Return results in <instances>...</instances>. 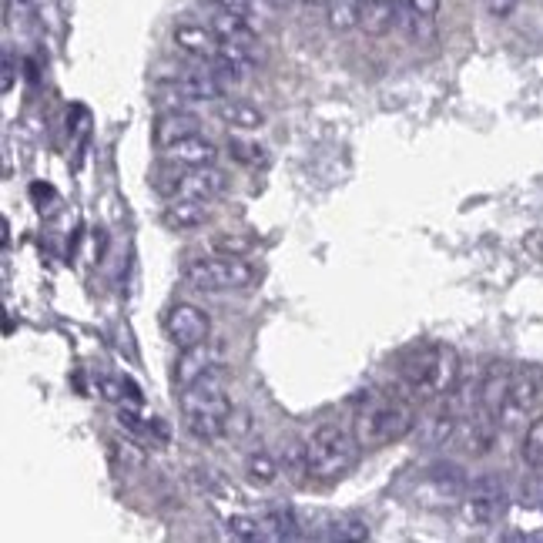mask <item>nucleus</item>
Masks as SVG:
<instances>
[{"label": "nucleus", "mask_w": 543, "mask_h": 543, "mask_svg": "<svg viewBox=\"0 0 543 543\" xmlns=\"http://www.w3.org/2000/svg\"><path fill=\"white\" fill-rule=\"evenodd\" d=\"M399 379L423 403L446 399L460 383V356L446 342H423L399 356Z\"/></svg>", "instance_id": "obj_1"}, {"label": "nucleus", "mask_w": 543, "mask_h": 543, "mask_svg": "<svg viewBox=\"0 0 543 543\" xmlns=\"http://www.w3.org/2000/svg\"><path fill=\"white\" fill-rule=\"evenodd\" d=\"M181 416H185L188 433L198 440H218L225 436L228 416H232V399H228L225 376L212 369L198 383L181 389Z\"/></svg>", "instance_id": "obj_2"}, {"label": "nucleus", "mask_w": 543, "mask_h": 543, "mask_svg": "<svg viewBox=\"0 0 543 543\" xmlns=\"http://www.w3.org/2000/svg\"><path fill=\"white\" fill-rule=\"evenodd\" d=\"M359 453L362 443L356 440V433H346L339 423H322L309 436V476L322 483L342 480L359 463Z\"/></svg>", "instance_id": "obj_3"}, {"label": "nucleus", "mask_w": 543, "mask_h": 543, "mask_svg": "<svg viewBox=\"0 0 543 543\" xmlns=\"http://www.w3.org/2000/svg\"><path fill=\"white\" fill-rule=\"evenodd\" d=\"M416 430L413 409L399 399H376L356 416V440L362 450H376V446H389L406 440Z\"/></svg>", "instance_id": "obj_4"}, {"label": "nucleus", "mask_w": 543, "mask_h": 543, "mask_svg": "<svg viewBox=\"0 0 543 543\" xmlns=\"http://www.w3.org/2000/svg\"><path fill=\"white\" fill-rule=\"evenodd\" d=\"M185 282L192 285L195 292H242L255 282V269L242 259H198L185 269Z\"/></svg>", "instance_id": "obj_5"}, {"label": "nucleus", "mask_w": 543, "mask_h": 543, "mask_svg": "<svg viewBox=\"0 0 543 543\" xmlns=\"http://www.w3.org/2000/svg\"><path fill=\"white\" fill-rule=\"evenodd\" d=\"M158 101L171 104V108H185V104H198V101H218L222 98V81L215 78V71L205 68L202 71H185V74H171V78H161L155 84Z\"/></svg>", "instance_id": "obj_6"}, {"label": "nucleus", "mask_w": 543, "mask_h": 543, "mask_svg": "<svg viewBox=\"0 0 543 543\" xmlns=\"http://www.w3.org/2000/svg\"><path fill=\"white\" fill-rule=\"evenodd\" d=\"M507 513V487L500 483V476L483 473L470 480V490L463 497V517L473 527H493Z\"/></svg>", "instance_id": "obj_7"}, {"label": "nucleus", "mask_w": 543, "mask_h": 543, "mask_svg": "<svg viewBox=\"0 0 543 543\" xmlns=\"http://www.w3.org/2000/svg\"><path fill=\"white\" fill-rule=\"evenodd\" d=\"M165 332L175 349H192L208 342V336H212V319H208L205 309L192 306V302H178V306L168 309Z\"/></svg>", "instance_id": "obj_8"}, {"label": "nucleus", "mask_w": 543, "mask_h": 543, "mask_svg": "<svg viewBox=\"0 0 543 543\" xmlns=\"http://www.w3.org/2000/svg\"><path fill=\"white\" fill-rule=\"evenodd\" d=\"M497 433H500V419L487 413L483 406H476L466 416H460L453 443L470 456H487L493 450V443H497Z\"/></svg>", "instance_id": "obj_9"}, {"label": "nucleus", "mask_w": 543, "mask_h": 543, "mask_svg": "<svg viewBox=\"0 0 543 543\" xmlns=\"http://www.w3.org/2000/svg\"><path fill=\"white\" fill-rule=\"evenodd\" d=\"M466 490H470V480H466L463 466L456 463H433L430 470L423 476V487H419V503H430L436 500L443 507V503H463Z\"/></svg>", "instance_id": "obj_10"}, {"label": "nucleus", "mask_w": 543, "mask_h": 543, "mask_svg": "<svg viewBox=\"0 0 543 543\" xmlns=\"http://www.w3.org/2000/svg\"><path fill=\"white\" fill-rule=\"evenodd\" d=\"M543 393V369L527 362V366H517L513 369V379H510V399L500 413V423L503 426H517L527 409L537 403Z\"/></svg>", "instance_id": "obj_11"}, {"label": "nucleus", "mask_w": 543, "mask_h": 543, "mask_svg": "<svg viewBox=\"0 0 543 543\" xmlns=\"http://www.w3.org/2000/svg\"><path fill=\"white\" fill-rule=\"evenodd\" d=\"M171 41L181 54L195 57V61L202 64H212L218 54H222V37L212 31V24H175V31H171Z\"/></svg>", "instance_id": "obj_12"}, {"label": "nucleus", "mask_w": 543, "mask_h": 543, "mask_svg": "<svg viewBox=\"0 0 543 543\" xmlns=\"http://www.w3.org/2000/svg\"><path fill=\"white\" fill-rule=\"evenodd\" d=\"M208 24H212V31L222 37V44L245 47V51L259 54V34H255V27L249 24V17L245 14H235V11H228V7L212 4Z\"/></svg>", "instance_id": "obj_13"}, {"label": "nucleus", "mask_w": 543, "mask_h": 543, "mask_svg": "<svg viewBox=\"0 0 543 543\" xmlns=\"http://www.w3.org/2000/svg\"><path fill=\"white\" fill-rule=\"evenodd\" d=\"M192 135H202V118L192 111H181V108H168L155 121V128H151V141H155L158 151H168L171 145H178V141H185Z\"/></svg>", "instance_id": "obj_14"}, {"label": "nucleus", "mask_w": 543, "mask_h": 543, "mask_svg": "<svg viewBox=\"0 0 543 543\" xmlns=\"http://www.w3.org/2000/svg\"><path fill=\"white\" fill-rule=\"evenodd\" d=\"M456 423H460V416H456L453 409L446 406V399H443V406H436L433 413H426L423 419H419L413 433H416V440H419L423 450H440V446L453 443Z\"/></svg>", "instance_id": "obj_15"}, {"label": "nucleus", "mask_w": 543, "mask_h": 543, "mask_svg": "<svg viewBox=\"0 0 543 543\" xmlns=\"http://www.w3.org/2000/svg\"><path fill=\"white\" fill-rule=\"evenodd\" d=\"M510 379H513V366H507V362H490L487 373L480 379V406L497 419L510 399Z\"/></svg>", "instance_id": "obj_16"}, {"label": "nucleus", "mask_w": 543, "mask_h": 543, "mask_svg": "<svg viewBox=\"0 0 543 543\" xmlns=\"http://www.w3.org/2000/svg\"><path fill=\"white\" fill-rule=\"evenodd\" d=\"M228 188V178L222 168L215 165H202V168H188L185 185H181L178 198H198V202H212Z\"/></svg>", "instance_id": "obj_17"}, {"label": "nucleus", "mask_w": 543, "mask_h": 543, "mask_svg": "<svg viewBox=\"0 0 543 543\" xmlns=\"http://www.w3.org/2000/svg\"><path fill=\"white\" fill-rule=\"evenodd\" d=\"M215 118L222 121L225 128L242 131V135H252V131H262V128H265V114L255 108L252 101H238V98L218 101Z\"/></svg>", "instance_id": "obj_18"}, {"label": "nucleus", "mask_w": 543, "mask_h": 543, "mask_svg": "<svg viewBox=\"0 0 543 543\" xmlns=\"http://www.w3.org/2000/svg\"><path fill=\"white\" fill-rule=\"evenodd\" d=\"M215 369V352L208 342L192 349H178V362H175V383L181 389H188L192 383H198L202 376H208Z\"/></svg>", "instance_id": "obj_19"}, {"label": "nucleus", "mask_w": 543, "mask_h": 543, "mask_svg": "<svg viewBox=\"0 0 543 543\" xmlns=\"http://www.w3.org/2000/svg\"><path fill=\"white\" fill-rule=\"evenodd\" d=\"M171 232H195L208 222V202H198V198H175L165 215H161Z\"/></svg>", "instance_id": "obj_20"}, {"label": "nucleus", "mask_w": 543, "mask_h": 543, "mask_svg": "<svg viewBox=\"0 0 543 543\" xmlns=\"http://www.w3.org/2000/svg\"><path fill=\"white\" fill-rule=\"evenodd\" d=\"M359 27L369 37H383L396 27V0H359Z\"/></svg>", "instance_id": "obj_21"}, {"label": "nucleus", "mask_w": 543, "mask_h": 543, "mask_svg": "<svg viewBox=\"0 0 543 543\" xmlns=\"http://www.w3.org/2000/svg\"><path fill=\"white\" fill-rule=\"evenodd\" d=\"M165 155L185 168H202V165H215L218 148H215V141H208L202 135H192V138L178 141V145H171Z\"/></svg>", "instance_id": "obj_22"}, {"label": "nucleus", "mask_w": 543, "mask_h": 543, "mask_svg": "<svg viewBox=\"0 0 543 543\" xmlns=\"http://www.w3.org/2000/svg\"><path fill=\"white\" fill-rule=\"evenodd\" d=\"M396 27L413 44H433L436 41V17H426L413 11L406 0H396Z\"/></svg>", "instance_id": "obj_23"}, {"label": "nucleus", "mask_w": 543, "mask_h": 543, "mask_svg": "<svg viewBox=\"0 0 543 543\" xmlns=\"http://www.w3.org/2000/svg\"><path fill=\"white\" fill-rule=\"evenodd\" d=\"M279 473H282V466L272 460V453H265V450H255L245 456V480L252 483V487H272L275 480H279Z\"/></svg>", "instance_id": "obj_24"}, {"label": "nucleus", "mask_w": 543, "mask_h": 543, "mask_svg": "<svg viewBox=\"0 0 543 543\" xmlns=\"http://www.w3.org/2000/svg\"><path fill=\"white\" fill-rule=\"evenodd\" d=\"M185 175H188V168L168 158L165 165H158L155 171H151V188H155L158 195H165V198H178L181 185H185Z\"/></svg>", "instance_id": "obj_25"}, {"label": "nucleus", "mask_w": 543, "mask_h": 543, "mask_svg": "<svg viewBox=\"0 0 543 543\" xmlns=\"http://www.w3.org/2000/svg\"><path fill=\"white\" fill-rule=\"evenodd\" d=\"M255 249V238L249 232H215L212 235V252L228 255V259H245Z\"/></svg>", "instance_id": "obj_26"}, {"label": "nucleus", "mask_w": 543, "mask_h": 543, "mask_svg": "<svg viewBox=\"0 0 543 543\" xmlns=\"http://www.w3.org/2000/svg\"><path fill=\"white\" fill-rule=\"evenodd\" d=\"M326 21L339 34L359 27V0H326Z\"/></svg>", "instance_id": "obj_27"}, {"label": "nucleus", "mask_w": 543, "mask_h": 543, "mask_svg": "<svg viewBox=\"0 0 543 543\" xmlns=\"http://www.w3.org/2000/svg\"><path fill=\"white\" fill-rule=\"evenodd\" d=\"M279 466L292 476V480H302V476H309V443L285 440V443H282V460H279Z\"/></svg>", "instance_id": "obj_28"}, {"label": "nucleus", "mask_w": 543, "mask_h": 543, "mask_svg": "<svg viewBox=\"0 0 543 543\" xmlns=\"http://www.w3.org/2000/svg\"><path fill=\"white\" fill-rule=\"evenodd\" d=\"M228 155L235 161H242V165H265V161H269L265 145H259V141H252V138H242V131L228 135Z\"/></svg>", "instance_id": "obj_29"}, {"label": "nucleus", "mask_w": 543, "mask_h": 543, "mask_svg": "<svg viewBox=\"0 0 543 543\" xmlns=\"http://www.w3.org/2000/svg\"><path fill=\"white\" fill-rule=\"evenodd\" d=\"M520 456L530 470H543V416L530 419L527 433H523V446H520Z\"/></svg>", "instance_id": "obj_30"}, {"label": "nucleus", "mask_w": 543, "mask_h": 543, "mask_svg": "<svg viewBox=\"0 0 543 543\" xmlns=\"http://www.w3.org/2000/svg\"><path fill=\"white\" fill-rule=\"evenodd\" d=\"M262 530H265V540H295L299 537V523L289 510H272L262 517Z\"/></svg>", "instance_id": "obj_31"}, {"label": "nucleus", "mask_w": 543, "mask_h": 543, "mask_svg": "<svg viewBox=\"0 0 543 543\" xmlns=\"http://www.w3.org/2000/svg\"><path fill=\"white\" fill-rule=\"evenodd\" d=\"M228 533H232L235 540H245V543H255V540H265V530H262V517H245V513H235V517H228Z\"/></svg>", "instance_id": "obj_32"}, {"label": "nucleus", "mask_w": 543, "mask_h": 543, "mask_svg": "<svg viewBox=\"0 0 543 543\" xmlns=\"http://www.w3.org/2000/svg\"><path fill=\"white\" fill-rule=\"evenodd\" d=\"M332 540H369L366 520H359V517H339V520H332Z\"/></svg>", "instance_id": "obj_33"}, {"label": "nucleus", "mask_w": 543, "mask_h": 543, "mask_svg": "<svg viewBox=\"0 0 543 543\" xmlns=\"http://www.w3.org/2000/svg\"><path fill=\"white\" fill-rule=\"evenodd\" d=\"M111 453L118 456V463L125 466V470H141V466H145V453L131 440H111Z\"/></svg>", "instance_id": "obj_34"}, {"label": "nucleus", "mask_w": 543, "mask_h": 543, "mask_svg": "<svg viewBox=\"0 0 543 543\" xmlns=\"http://www.w3.org/2000/svg\"><path fill=\"white\" fill-rule=\"evenodd\" d=\"M195 480L202 483L208 493H218V497H235V487H232V483H225L218 470H195Z\"/></svg>", "instance_id": "obj_35"}, {"label": "nucleus", "mask_w": 543, "mask_h": 543, "mask_svg": "<svg viewBox=\"0 0 543 543\" xmlns=\"http://www.w3.org/2000/svg\"><path fill=\"white\" fill-rule=\"evenodd\" d=\"M101 393H104V399H111V403H121V399H125L128 393L125 389H135L131 383H125V379H101Z\"/></svg>", "instance_id": "obj_36"}, {"label": "nucleus", "mask_w": 543, "mask_h": 543, "mask_svg": "<svg viewBox=\"0 0 543 543\" xmlns=\"http://www.w3.org/2000/svg\"><path fill=\"white\" fill-rule=\"evenodd\" d=\"M483 7H487V14L490 17H497V21H507V17L517 11V4L520 0H480Z\"/></svg>", "instance_id": "obj_37"}, {"label": "nucleus", "mask_w": 543, "mask_h": 543, "mask_svg": "<svg viewBox=\"0 0 543 543\" xmlns=\"http://www.w3.org/2000/svg\"><path fill=\"white\" fill-rule=\"evenodd\" d=\"M249 426H252L249 413H245V409H232L228 426H225V436H242V433H249Z\"/></svg>", "instance_id": "obj_38"}, {"label": "nucleus", "mask_w": 543, "mask_h": 543, "mask_svg": "<svg viewBox=\"0 0 543 543\" xmlns=\"http://www.w3.org/2000/svg\"><path fill=\"white\" fill-rule=\"evenodd\" d=\"M212 4H218V7H228V11H235V14H245V17H252V14H255V0H212Z\"/></svg>", "instance_id": "obj_39"}, {"label": "nucleus", "mask_w": 543, "mask_h": 543, "mask_svg": "<svg viewBox=\"0 0 543 543\" xmlns=\"http://www.w3.org/2000/svg\"><path fill=\"white\" fill-rule=\"evenodd\" d=\"M413 11H419V14H426V17H436L440 14V0H406Z\"/></svg>", "instance_id": "obj_40"}, {"label": "nucleus", "mask_w": 543, "mask_h": 543, "mask_svg": "<svg viewBox=\"0 0 543 543\" xmlns=\"http://www.w3.org/2000/svg\"><path fill=\"white\" fill-rule=\"evenodd\" d=\"M14 88V61H11V54H4V81H0V91H11Z\"/></svg>", "instance_id": "obj_41"}, {"label": "nucleus", "mask_w": 543, "mask_h": 543, "mask_svg": "<svg viewBox=\"0 0 543 543\" xmlns=\"http://www.w3.org/2000/svg\"><path fill=\"white\" fill-rule=\"evenodd\" d=\"M262 4H269V7H275V11H285V7L292 4V0H262Z\"/></svg>", "instance_id": "obj_42"}, {"label": "nucleus", "mask_w": 543, "mask_h": 543, "mask_svg": "<svg viewBox=\"0 0 543 543\" xmlns=\"http://www.w3.org/2000/svg\"><path fill=\"white\" fill-rule=\"evenodd\" d=\"M302 4H312V7H316V4H326V0H302Z\"/></svg>", "instance_id": "obj_43"}]
</instances>
